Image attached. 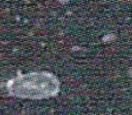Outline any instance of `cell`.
Wrapping results in <instances>:
<instances>
[{
	"instance_id": "1",
	"label": "cell",
	"mask_w": 132,
	"mask_h": 115,
	"mask_svg": "<svg viewBox=\"0 0 132 115\" xmlns=\"http://www.w3.org/2000/svg\"><path fill=\"white\" fill-rule=\"evenodd\" d=\"M59 89L57 78L45 72L32 73L21 76L13 81L12 90L23 98L42 99L54 95Z\"/></svg>"
}]
</instances>
